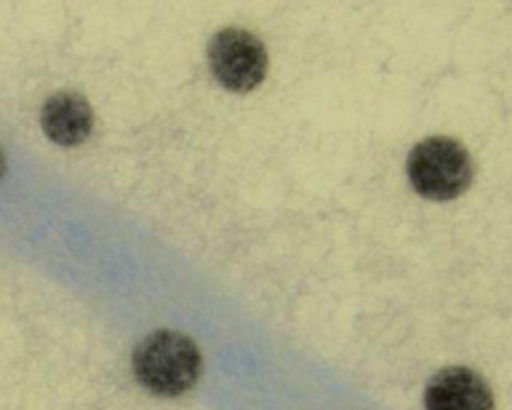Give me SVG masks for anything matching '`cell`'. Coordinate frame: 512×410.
<instances>
[{
    "mask_svg": "<svg viewBox=\"0 0 512 410\" xmlns=\"http://www.w3.org/2000/svg\"><path fill=\"white\" fill-rule=\"evenodd\" d=\"M134 376L156 396H178L194 386L200 376V350L182 332L156 330L148 334L132 356Z\"/></svg>",
    "mask_w": 512,
    "mask_h": 410,
    "instance_id": "1",
    "label": "cell"
},
{
    "mask_svg": "<svg viewBox=\"0 0 512 410\" xmlns=\"http://www.w3.org/2000/svg\"><path fill=\"white\" fill-rule=\"evenodd\" d=\"M412 188L430 200H452L472 180V158L454 138L430 136L418 142L406 162Z\"/></svg>",
    "mask_w": 512,
    "mask_h": 410,
    "instance_id": "2",
    "label": "cell"
},
{
    "mask_svg": "<svg viewBox=\"0 0 512 410\" xmlns=\"http://www.w3.org/2000/svg\"><path fill=\"white\" fill-rule=\"evenodd\" d=\"M208 64L214 78L232 92L256 88L268 68L264 44L244 28H224L208 44Z\"/></svg>",
    "mask_w": 512,
    "mask_h": 410,
    "instance_id": "3",
    "label": "cell"
},
{
    "mask_svg": "<svg viewBox=\"0 0 512 410\" xmlns=\"http://www.w3.org/2000/svg\"><path fill=\"white\" fill-rule=\"evenodd\" d=\"M426 410H494V396L486 380L466 368L450 366L436 372L424 390Z\"/></svg>",
    "mask_w": 512,
    "mask_h": 410,
    "instance_id": "4",
    "label": "cell"
},
{
    "mask_svg": "<svg viewBox=\"0 0 512 410\" xmlns=\"http://www.w3.org/2000/svg\"><path fill=\"white\" fill-rule=\"evenodd\" d=\"M40 122L50 140L60 146H76L90 136L94 116L82 94L62 90L46 100L40 112Z\"/></svg>",
    "mask_w": 512,
    "mask_h": 410,
    "instance_id": "5",
    "label": "cell"
},
{
    "mask_svg": "<svg viewBox=\"0 0 512 410\" xmlns=\"http://www.w3.org/2000/svg\"><path fill=\"white\" fill-rule=\"evenodd\" d=\"M4 172V156H2V150H0V176Z\"/></svg>",
    "mask_w": 512,
    "mask_h": 410,
    "instance_id": "6",
    "label": "cell"
}]
</instances>
